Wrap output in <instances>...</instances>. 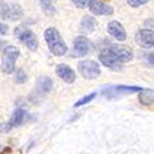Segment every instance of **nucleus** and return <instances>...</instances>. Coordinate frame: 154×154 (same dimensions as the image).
I'll return each instance as SVG.
<instances>
[{"label":"nucleus","mask_w":154,"mask_h":154,"mask_svg":"<svg viewBox=\"0 0 154 154\" xmlns=\"http://www.w3.org/2000/svg\"><path fill=\"white\" fill-rule=\"evenodd\" d=\"M20 57V51L15 46H6L3 51L2 58V70L5 74H11L15 70V64L17 58Z\"/></svg>","instance_id":"f03ea898"},{"label":"nucleus","mask_w":154,"mask_h":154,"mask_svg":"<svg viewBox=\"0 0 154 154\" xmlns=\"http://www.w3.org/2000/svg\"><path fill=\"white\" fill-rule=\"evenodd\" d=\"M0 16L4 20L17 21L22 19L23 11H22V8L16 3L0 2Z\"/></svg>","instance_id":"7ed1b4c3"},{"label":"nucleus","mask_w":154,"mask_h":154,"mask_svg":"<svg viewBox=\"0 0 154 154\" xmlns=\"http://www.w3.org/2000/svg\"><path fill=\"white\" fill-rule=\"evenodd\" d=\"M90 42L86 37L84 36H78L75 37L74 45H73V56L74 57H84L90 52Z\"/></svg>","instance_id":"9d476101"},{"label":"nucleus","mask_w":154,"mask_h":154,"mask_svg":"<svg viewBox=\"0 0 154 154\" xmlns=\"http://www.w3.org/2000/svg\"><path fill=\"white\" fill-rule=\"evenodd\" d=\"M149 2V0H127V3L132 8H139L140 5H144Z\"/></svg>","instance_id":"4be33fe9"},{"label":"nucleus","mask_w":154,"mask_h":154,"mask_svg":"<svg viewBox=\"0 0 154 154\" xmlns=\"http://www.w3.org/2000/svg\"><path fill=\"white\" fill-rule=\"evenodd\" d=\"M52 86H53V82L52 79H49L48 76H41L37 82V89L41 94H47L52 90Z\"/></svg>","instance_id":"dca6fc26"},{"label":"nucleus","mask_w":154,"mask_h":154,"mask_svg":"<svg viewBox=\"0 0 154 154\" xmlns=\"http://www.w3.org/2000/svg\"><path fill=\"white\" fill-rule=\"evenodd\" d=\"M89 10L91 11V14H94L96 16H99V15L109 16V15L113 14L112 6L105 4L104 2H101V0H91L90 4H89Z\"/></svg>","instance_id":"9b49d317"},{"label":"nucleus","mask_w":154,"mask_h":154,"mask_svg":"<svg viewBox=\"0 0 154 154\" xmlns=\"http://www.w3.org/2000/svg\"><path fill=\"white\" fill-rule=\"evenodd\" d=\"M40 4L46 15L56 14V0H40Z\"/></svg>","instance_id":"f3484780"},{"label":"nucleus","mask_w":154,"mask_h":154,"mask_svg":"<svg viewBox=\"0 0 154 154\" xmlns=\"http://www.w3.org/2000/svg\"><path fill=\"white\" fill-rule=\"evenodd\" d=\"M56 73L63 82H66L68 84H72L75 82V78H76L75 72L69 66H67V64H64V63L58 64L57 68H56Z\"/></svg>","instance_id":"f8f14e48"},{"label":"nucleus","mask_w":154,"mask_h":154,"mask_svg":"<svg viewBox=\"0 0 154 154\" xmlns=\"http://www.w3.org/2000/svg\"><path fill=\"white\" fill-rule=\"evenodd\" d=\"M78 70L82 74L83 78L85 79H96L101 74V69L100 66L97 64V62L88 59V60H82L78 63Z\"/></svg>","instance_id":"39448f33"},{"label":"nucleus","mask_w":154,"mask_h":154,"mask_svg":"<svg viewBox=\"0 0 154 154\" xmlns=\"http://www.w3.org/2000/svg\"><path fill=\"white\" fill-rule=\"evenodd\" d=\"M107 31L113 38H116L117 41H120V42L126 41V38H127L126 31L119 21H110L107 23Z\"/></svg>","instance_id":"ddd939ff"},{"label":"nucleus","mask_w":154,"mask_h":154,"mask_svg":"<svg viewBox=\"0 0 154 154\" xmlns=\"http://www.w3.org/2000/svg\"><path fill=\"white\" fill-rule=\"evenodd\" d=\"M25 117H26V111H25L23 109H16L14 111V113H12L11 119L8 121V122H4L0 125V132H9L10 130H12L14 127H17L20 125H22Z\"/></svg>","instance_id":"423d86ee"},{"label":"nucleus","mask_w":154,"mask_h":154,"mask_svg":"<svg viewBox=\"0 0 154 154\" xmlns=\"http://www.w3.org/2000/svg\"><path fill=\"white\" fill-rule=\"evenodd\" d=\"M8 30H9L8 25L0 22V35H6L8 33Z\"/></svg>","instance_id":"5701e85b"},{"label":"nucleus","mask_w":154,"mask_h":154,"mask_svg":"<svg viewBox=\"0 0 154 154\" xmlns=\"http://www.w3.org/2000/svg\"><path fill=\"white\" fill-rule=\"evenodd\" d=\"M14 33H15V37H17L19 40L25 46H26L30 51H32V52L37 51V48H38V41H37L35 33L30 29H26L25 26H19V27L15 29Z\"/></svg>","instance_id":"20e7f679"},{"label":"nucleus","mask_w":154,"mask_h":154,"mask_svg":"<svg viewBox=\"0 0 154 154\" xmlns=\"http://www.w3.org/2000/svg\"><path fill=\"white\" fill-rule=\"evenodd\" d=\"M111 52L116 56V58L121 62V63H127L131 62L133 59V51L123 45H111V47L109 48Z\"/></svg>","instance_id":"6e6552de"},{"label":"nucleus","mask_w":154,"mask_h":154,"mask_svg":"<svg viewBox=\"0 0 154 154\" xmlns=\"http://www.w3.org/2000/svg\"><path fill=\"white\" fill-rule=\"evenodd\" d=\"M147 59H148V62H149L150 66H153V67H154V53L148 54V56H147Z\"/></svg>","instance_id":"b1692460"},{"label":"nucleus","mask_w":154,"mask_h":154,"mask_svg":"<svg viewBox=\"0 0 154 154\" xmlns=\"http://www.w3.org/2000/svg\"><path fill=\"white\" fill-rule=\"evenodd\" d=\"M136 42L142 48H152L154 47V31L149 29L139 30L136 33Z\"/></svg>","instance_id":"1a4fd4ad"},{"label":"nucleus","mask_w":154,"mask_h":154,"mask_svg":"<svg viewBox=\"0 0 154 154\" xmlns=\"http://www.w3.org/2000/svg\"><path fill=\"white\" fill-rule=\"evenodd\" d=\"M96 96V93H91V94H89V95H85L84 97H82L80 100H78L74 104V107H79V106H83V105H86L89 104L90 101H93Z\"/></svg>","instance_id":"6ab92c4d"},{"label":"nucleus","mask_w":154,"mask_h":154,"mask_svg":"<svg viewBox=\"0 0 154 154\" xmlns=\"http://www.w3.org/2000/svg\"><path fill=\"white\" fill-rule=\"evenodd\" d=\"M73 4L76 6V8H80V9H85L86 6H89L91 0H72Z\"/></svg>","instance_id":"412c9836"},{"label":"nucleus","mask_w":154,"mask_h":154,"mask_svg":"<svg viewBox=\"0 0 154 154\" xmlns=\"http://www.w3.org/2000/svg\"><path fill=\"white\" fill-rule=\"evenodd\" d=\"M45 41L48 45L49 51L52 52L54 56L60 57L67 53V46L64 43V41L62 40L60 33L58 32L57 29L54 27H48L45 31Z\"/></svg>","instance_id":"f257e3e1"},{"label":"nucleus","mask_w":154,"mask_h":154,"mask_svg":"<svg viewBox=\"0 0 154 154\" xmlns=\"http://www.w3.org/2000/svg\"><path fill=\"white\" fill-rule=\"evenodd\" d=\"M99 60L101 62L102 66H105L112 70H121L122 63L116 58V56H115L110 49L101 51L99 54Z\"/></svg>","instance_id":"0eeeda50"},{"label":"nucleus","mask_w":154,"mask_h":154,"mask_svg":"<svg viewBox=\"0 0 154 154\" xmlns=\"http://www.w3.org/2000/svg\"><path fill=\"white\" fill-rule=\"evenodd\" d=\"M96 20L95 17L90 16V15H85L83 16L82 21H80V26H79V31L82 33H85V35H89V33H91L95 31L96 29Z\"/></svg>","instance_id":"4468645a"},{"label":"nucleus","mask_w":154,"mask_h":154,"mask_svg":"<svg viewBox=\"0 0 154 154\" xmlns=\"http://www.w3.org/2000/svg\"><path fill=\"white\" fill-rule=\"evenodd\" d=\"M143 88L140 86H126V85H119L112 88L113 91L120 93V94H133V93H139Z\"/></svg>","instance_id":"a211bd4d"},{"label":"nucleus","mask_w":154,"mask_h":154,"mask_svg":"<svg viewBox=\"0 0 154 154\" xmlns=\"http://www.w3.org/2000/svg\"><path fill=\"white\" fill-rule=\"evenodd\" d=\"M138 100L144 106L153 105L154 104V90H152V89H142L138 93Z\"/></svg>","instance_id":"2eb2a0df"},{"label":"nucleus","mask_w":154,"mask_h":154,"mask_svg":"<svg viewBox=\"0 0 154 154\" xmlns=\"http://www.w3.org/2000/svg\"><path fill=\"white\" fill-rule=\"evenodd\" d=\"M26 80H27V75H26V73H25L22 69H19V70L16 72L15 82H16V83H19V84H23Z\"/></svg>","instance_id":"aec40b11"}]
</instances>
